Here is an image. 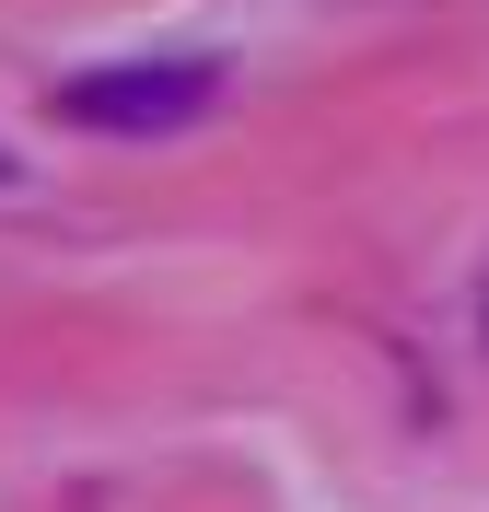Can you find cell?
<instances>
[{
	"instance_id": "cell-1",
	"label": "cell",
	"mask_w": 489,
	"mask_h": 512,
	"mask_svg": "<svg viewBox=\"0 0 489 512\" xmlns=\"http://www.w3.org/2000/svg\"><path fill=\"white\" fill-rule=\"evenodd\" d=\"M210 94H222L210 59H140V70H82V82H59V117L70 128H187Z\"/></svg>"
},
{
	"instance_id": "cell-2",
	"label": "cell",
	"mask_w": 489,
	"mask_h": 512,
	"mask_svg": "<svg viewBox=\"0 0 489 512\" xmlns=\"http://www.w3.org/2000/svg\"><path fill=\"white\" fill-rule=\"evenodd\" d=\"M0 175H12V163H0Z\"/></svg>"
}]
</instances>
